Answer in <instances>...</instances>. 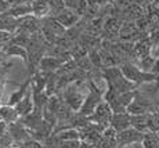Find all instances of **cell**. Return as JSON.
<instances>
[{"label":"cell","mask_w":159,"mask_h":148,"mask_svg":"<svg viewBox=\"0 0 159 148\" xmlns=\"http://www.w3.org/2000/svg\"><path fill=\"white\" fill-rule=\"evenodd\" d=\"M102 101H104V90H100L93 79H90V81H89L87 95H86V98H84L83 105H82L80 111H79L78 113L84 116V118H89Z\"/></svg>","instance_id":"6da1fadb"},{"label":"cell","mask_w":159,"mask_h":148,"mask_svg":"<svg viewBox=\"0 0 159 148\" xmlns=\"http://www.w3.org/2000/svg\"><path fill=\"white\" fill-rule=\"evenodd\" d=\"M120 69H122V73L125 75V78L127 81H130L131 83H134L136 86L144 85V83H152L157 81V78H158L155 73L145 72L141 68L136 67L131 62H123L120 65Z\"/></svg>","instance_id":"7a4b0ae2"},{"label":"cell","mask_w":159,"mask_h":148,"mask_svg":"<svg viewBox=\"0 0 159 148\" xmlns=\"http://www.w3.org/2000/svg\"><path fill=\"white\" fill-rule=\"evenodd\" d=\"M83 89H82V83L80 82H76L72 83L71 86L66 87V90L64 91V101L68 104V107L71 108L73 112H79L80 111L82 105L84 103V98L86 95L83 94Z\"/></svg>","instance_id":"3957f363"},{"label":"cell","mask_w":159,"mask_h":148,"mask_svg":"<svg viewBox=\"0 0 159 148\" xmlns=\"http://www.w3.org/2000/svg\"><path fill=\"white\" fill-rule=\"evenodd\" d=\"M145 133H141L137 129L129 127L126 130L120 132L116 134V143H118V148H126L129 146H137V144H143L144 141Z\"/></svg>","instance_id":"277c9868"},{"label":"cell","mask_w":159,"mask_h":148,"mask_svg":"<svg viewBox=\"0 0 159 148\" xmlns=\"http://www.w3.org/2000/svg\"><path fill=\"white\" fill-rule=\"evenodd\" d=\"M112 115H114L112 108L109 107L108 103L102 101V103L96 108V111L87 118V121L91 122V123H96V125H100V126H102L104 129H107V127H109V125H111Z\"/></svg>","instance_id":"5b68a950"},{"label":"cell","mask_w":159,"mask_h":148,"mask_svg":"<svg viewBox=\"0 0 159 148\" xmlns=\"http://www.w3.org/2000/svg\"><path fill=\"white\" fill-rule=\"evenodd\" d=\"M8 134H10L11 138L14 140L15 146H20L21 143L32 138V132H30L21 121L8 125Z\"/></svg>","instance_id":"8992f818"},{"label":"cell","mask_w":159,"mask_h":148,"mask_svg":"<svg viewBox=\"0 0 159 148\" xmlns=\"http://www.w3.org/2000/svg\"><path fill=\"white\" fill-rule=\"evenodd\" d=\"M111 126L112 129H115L116 133L126 130V129L131 127V115L129 112H122V113H114L111 119Z\"/></svg>","instance_id":"52a82bcc"},{"label":"cell","mask_w":159,"mask_h":148,"mask_svg":"<svg viewBox=\"0 0 159 148\" xmlns=\"http://www.w3.org/2000/svg\"><path fill=\"white\" fill-rule=\"evenodd\" d=\"M15 111L18 112V115H20V118H24V116L29 115L30 112H33V109H35V103H33V94H32V86H30L29 91L25 94V97L22 98V100L20 101V103L17 104V105L14 107Z\"/></svg>","instance_id":"ba28073f"},{"label":"cell","mask_w":159,"mask_h":148,"mask_svg":"<svg viewBox=\"0 0 159 148\" xmlns=\"http://www.w3.org/2000/svg\"><path fill=\"white\" fill-rule=\"evenodd\" d=\"M3 54L8 55V57H13V55L20 57L24 62L28 64V51H26V49L17 44V43L13 40L8 43V44H4V47H3Z\"/></svg>","instance_id":"9c48e42d"},{"label":"cell","mask_w":159,"mask_h":148,"mask_svg":"<svg viewBox=\"0 0 159 148\" xmlns=\"http://www.w3.org/2000/svg\"><path fill=\"white\" fill-rule=\"evenodd\" d=\"M32 82H33V76L32 78H28L25 82L22 83V85L20 86V87L17 89V90L13 91V94L10 95V100H8V105H11V107L17 105V104L20 103L24 97H25V94L29 91L30 86H32Z\"/></svg>","instance_id":"30bf717a"},{"label":"cell","mask_w":159,"mask_h":148,"mask_svg":"<svg viewBox=\"0 0 159 148\" xmlns=\"http://www.w3.org/2000/svg\"><path fill=\"white\" fill-rule=\"evenodd\" d=\"M30 7H32V13L35 14V17L44 18L46 15L50 14L53 6L50 0H33L30 3Z\"/></svg>","instance_id":"8fae6325"},{"label":"cell","mask_w":159,"mask_h":148,"mask_svg":"<svg viewBox=\"0 0 159 148\" xmlns=\"http://www.w3.org/2000/svg\"><path fill=\"white\" fill-rule=\"evenodd\" d=\"M54 18H56V20H57L58 22H60L64 28L72 26L73 24H75L76 21L79 20L78 14H76L73 10H69V8H62V10H60V13H58Z\"/></svg>","instance_id":"7c38bea8"},{"label":"cell","mask_w":159,"mask_h":148,"mask_svg":"<svg viewBox=\"0 0 159 148\" xmlns=\"http://www.w3.org/2000/svg\"><path fill=\"white\" fill-rule=\"evenodd\" d=\"M61 65H62V61L58 60L57 57H43L40 61V65H39V69L44 75H51Z\"/></svg>","instance_id":"4fadbf2b"},{"label":"cell","mask_w":159,"mask_h":148,"mask_svg":"<svg viewBox=\"0 0 159 148\" xmlns=\"http://www.w3.org/2000/svg\"><path fill=\"white\" fill-rule=\"evenodd\" d=\"M131 127L137 129L141 133H148L149 132V113L131 115Z\"/></svg>","instance_id":"5bb4252c"},{"label":"cell","mask_w":159,"mask_h":148,"mask_svg":"<svg viewBox=\"0 0 159 148\" xmlns=\"http://www.w3.org/2000/svg\"><path fill=\"white\" fill-rule=\"evenodd\" d=\"M0 121H4L10 125V123L20 121V115H18V112L15 111L14 107L7 104V105H3L0 108Z\"/></svg>","instance_id":"9a60e30c"},{"label":"cell","mask_w":159,"mask_h":148,"mask_svg":"<svg viewBox=\"0 0 159 148\" xmlns=\"http://www.w3.org/2000/svg\"><path fill=\"white\" fill-rule=\"evenodd\" d=\"M58 141H68V140H82V134L79 129L71 127V129H65L61 130L58 133L54 134Z\"/></svg>","instance_id":"2e32d148"},{"label":"cell","mask_w":159,"mask_h":148,"mask_svg":"<svg viewBox=\"0 0 159 148\" xmlns=\"http://www.w3.org/2000/svg\"><path fill=\"white\" fill-rule=\"evenodd\" d=\"M30 13H32V7H30V4H28V6H25V4L15 6L14 8L10 10L11 17H24V15L30 14Z\"/></svg>","instance_id":"e0dca14e"},{"label":"cell","mask_w":159,"mask_h":148,"mask_svg":"<svg viewBox=\"0 0 159 148\" xmlns=\"http://www.w3.org/2000/svg\"><path fill=\"white\" fill-rule=\"evenodd\" d=\"M94 148H118L116 137H107V136H102L101 140L96 144Z\"/></svg>","instance_id":"ac0fdd59"},{"label":"cell","mask_w":159,"mask_h":148,"mask_svg":"<svg viewBox=\"0 0 159 148\" xmlns=\"http://www.w3.org/2000/svg\"><path fill=\"white\" fill-rule=\"evenodd\" d=\"M18 148H47L46 147V144L40 143V141L35 140V138H29V140L24 141V143H21L20 146H17Z\"/></svg>","instance_id":"d6986e66"},{"label":"cell","mask_w":159,"mask_h":148,"mask_svg":"<svg viewBox=\"0 0 159 148\" xmlns=\"http://www.w3.org/2000/svg\"><path fill=\"white\" fill-rule=\"evenodd\" d=\"M14 39L13 32L10 30H4V29H0V44H8L11 40Z\"/></svg>","instance_id":"ffe728a7"},{"label":"cell","mask_w":159,"mask_h":148,"mask_svg":"<svg viewBox=\"0 0 159 148\" xmlns=\"http://www.w3.org/2000/svg\"><path fill=\"white\" fill-rule=\"evenodd\" d=\"M82 140H68V141H60L61 148H80Z\"/></svg>","instance_id":"44dd1931"},{"label":"cell","mask_w":159,"mask_h":148,"mask_svg":"<svg viewBox=\"0 0 159 148\" xmlns=\"http://www.w3.org/2000/svg\"><path fill=\"white\" fill-rule=\"evenodd\" d=\"M80 2H82V0H64L65 7L69 8V10H76V8L80 6Z\"/></svg>","instance_id":"7402d4cb"},{"label":"cell","mask_w":159,"mask_h":148,"mask_svg":"<svg viewBox=\"0 0 159 148\" xmlns=\"http://www.w3.org/2000/svg\"><path fill=\"white\" fill-rule=\"evenodd\" d=\"M7 133H8V123L4 121H0V138Z\"/></svg>","instance_id":"603a6c76"},{"label":"cell","mask_w":159,"mask_h":148,"mask_svg":"<svg viewBox=\"0 0 159 148\" xmlns=\"http://www.w3.org/2000/svg\"><path fill=\"white\" fill-rule=\"evenodd\" d=\"M152 73H155L157 76H159V57L155 60V64H154V69H152Z\"/></svg>","instance_id":"cb8c5ba5"},{"label":"cell","mask_w":159,"mask_h":148,"mask_svg":"<svg viewBox=\"0 0 159 148\" xmlns=\"http://www.w3.org/2000/svg\"><path fill=\"white\" fill-rule=\"evenodd\" d=\"M80 148H94V146L93 144H90V143H86V141H82Z\"/></svg>","instance_id":"d4e9b609"},{"label":"cell","mask_w":159,"mask_h":148,"mask_svg":"<svg viewBox=\"0 0 159 148\" xmlns=\"http://www.w3.org/2000/svg\"><path fill=\"white\" fill-rule=\"evenodd\" d=\"M136 148H144V147H143V144H137Z\"/></svg>","instance_id":"484cf974"},{"label":"cell","mask_w":159,"mask_h":148,"mask_svg":"<svg viewBox=\"0 0 159 148\" xmlns=\"http://www.w3.org/2000/svg\"><path fill=\"white\" fill-rule=\"evenodd\" d=\"M3 47H4V46H3V44H0V53H3Z\"/></svg>","instance_id":"4316f807"},{"label":"cell","mask_w":159,"mask_h":148,"mask_svg":"<svg viewBox=\"0 0 159 148\" xmlns=\"http://www.w3.org/2000/svg\"><path fill=\"white\" fill-rule=\"evenodd\" d=\"M0 148H7V147H3V146H0Z\"/></svg>","instance_id":"83f0119b"},{"label":"cell","mask_w":159,"mask_h":148,"mask_svg":"<svg viewBox=\"0 0 159 148\" xmlns=\"http://www.w3.org/2000/svg\"><path fill=\"white\" fill-rule=\"evenodd\" d=\"M11 148H18V147H17V146H15V147H11Z\"/></svg>","instance_id":"f1b7e54d"},{"label":"cell","mask_w":159,"mask_h":148,"mask_svg":"<svg viewBox=\"0 0 159 148\" xmlns=\"http://www.w3.org/2000/svg\"><path fill=\"white\" fill-rule=\"evenodd\" d=\"M32 2H33V0H32Z\"/></svg>","instance_id":"f546056e"},{"label":"cell","mask_w":159,"mask_h":148,"mask_svg":"<svg viewBox=\"0 0 159 148\" xmlns=\"http://www.w3.org/2000/svg\"><path fill=\"white\" fill-rule=\"evenodd\" d=\"M158 134H159V133H158Z\"/></svg>","instance_id":"4dcf8cb0"}]
</instances>
